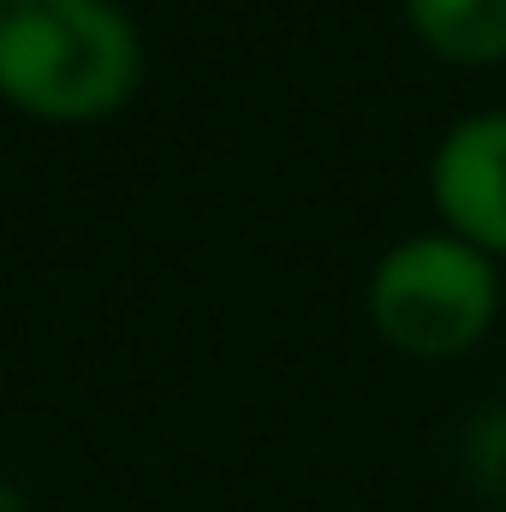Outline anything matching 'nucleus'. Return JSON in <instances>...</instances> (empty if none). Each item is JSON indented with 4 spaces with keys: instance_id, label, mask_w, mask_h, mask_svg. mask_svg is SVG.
I'll return each mask as SVG.
<instances>
[{
    "instance_id": "nucleus-1",
    "label": "nucleus",
    "mask_w": 506,
    "mask_h": 512,
    "mask_svg": "<svg viewBox=\"0 0 506 512\" xmlns=\"http://www.w3.org/2000/svg\"><path fill=\"white\" fill-rule=\"evenodd\" d=\"M149 48L126 0H6L0 108L30 126H102L143 90Z\"/></svg>"
},
{
    "instance_id": "nucleus-2",
    "label": "nucleus",
    "mask_w": 506,
    "mask_h": 512,
    "mask_svg": "<svg viewBox=\"0 0 506 512\" xmlns=\"http://www.w3.org/2000/svg\"><path fill=\"white\" fill-rule=\"evenodd\" d=\"M501 310V262L465 239H453L447 227H423V233L393 239L370 262V280H364L370 334L411 364L471 358L501 328Z\"/></svg>"
},
{
    "instance_id": "nucleus-3",
    "label": "nucleus",
    "mask_w": 506,
    "mask_h": 512,
    "mask_svg": "<svg viewBox=\"0 0 506 512\" xmlns=\"http://www.w3.org/2000/svg\"><path fill=\"white\" fill-rule=\"evenodd\" d=\"M429 209L435 227L477 245L506 268V108L459 114L429 149Z\"/></svg>"
},
{
    "instance_id": "nucleus-4",
    "label": "nucleus",
    "mask_w": 506,
    "mask_h": 512,
    "mask_svg": "<svg viewBox=\"0 0 506 512\" xmlns=\"http://www.w3.org/2000/svg\"><path fill=\"white\" fill-rule=\"evenodd\" d=\"M399 18L441 66H506V0H399Z\"/></svg>"
},
{
    "instance_id": "nucleus-5",
    "label": "nucleus",
    "mask_w": 506,
    "mask_h": 512,
    "mask_svg": "<svg viewBox=\"0 0 506 512\" xmlns=\"http://www.w3.org/2000/svg\"><path fill=\"white\" fill-rule=\"evenodd\" d=\"M471 471L489 495H506V411L483 417L471 429Z\"/></svg>"
},
{
    "instance_id": "nucleus-6",
    "label": "nucleus",
    "mask_w": 506,
    "mask_h": 512,
    "mask_svg": "<svg viewBox=\"0 0 506 512\" xmlns=\"http://www.w3.org/2000/svg\"><path fill=\"white\" fill-rule=\"evenodd\" d=\"M0 512H30V495L18 483H6V477H0Z\"/></svg>"
},
{
    "instance_id": "nucleus-7",
    "label": "nucleus",
    "mask_w": 506,
    "mask_h": 512,
    "mask_svg": "<svg viewBox=\"0 0 506 512\" xmlns=\"http://www.w3.org/2000/svg\"><path fill=\"white\" fill-rule=\"evenodd\" d=\"M0 6H6V0H0Z\"/></svg>"
}]
</instances>
